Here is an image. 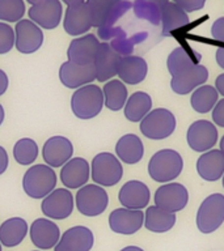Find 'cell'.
Returning a JSON list of instances; mask_svg holds the SVG:
<instances>
[{
    "label": "cell",
    "instance_id": "obj_1",
    "mask_svg": "<svg viewBox=\"0 0 224 251\" xmlns=\"http://www.w3.org/2000/svg\"><path fill=\"white\" fill-rule=\"evenodd\" d=\"M56 173L46 164L31 165L23 176V190L30 199H45L56 188Z\"/></svg>",
    "mask_w": 224,
    "mask_h": 251
},
{
    "label": "cell",
    "instance_id": "obj_2",
    "mask_svg": "<svg viewBox=\"0 0 224 251\" xmlns=\"http://www.w3.org/2000/svg\"><path fill=\"white\" fill-rule=\"evenodd\" d=\"M184 169V160L174 149H161L151 157L148 174L155 182L169 183L180 176Z\"/></svg>",
    "mask_w": 224,
    "mask_h": 251
},
{
    "label": "cell",
    "instance_id": "obj_3",
    "mask_svg": "<svg viewBox=\"0 0 224 251\" xmlns=\"http://www.w3.org/2000/svg\"><path fill=\"white\" fill-rule=\"evenodd\" d=\"M104 106V93L96 84H88L79 88L71 97V110L75 117L83 121L97 117Z\"/></svg>",
    "mask_w": 224,
    "mask_h": 251
},
{
    "label": "cell",
    "instance_id": "obj_4",
    "mask_svg": "<svg viewBox=\"0 0 224 251\" xmlns=\"http://www.w3.org/2000/svg\"><path fill=\"white\" fill-rule=\"evenodd\" d=\"M123 176V168L119 158L113 153L96 154L90 164V178L101 187H113Z\"/></svg>",
    "mask_w": 224,
    "mask_h": 251
},
{
    "label": "cell",
    "instance_id": "obj_5",
    "mask_svg": "<svg viewBox=\"0 0 224 251\" xmlns=\"http://www.w3.org/2000/svg\"><path fill=\"white\" fill-rule=\"evenodd\" d=\"M109 195L104 187L96 183H88L79 188L75 195V207L83 216L96 217L106 211Z\"/></svg>",
    "mask_w": 224,
    "mask_h": 251
},
{
    "label": "cell",
    "instance_id": "obj_6",
    "mask_svg": "<svg viewBox=\"0 0 224 251\" xmlns=\"http://www.w3.org/2000/svg\"><path fill=\"white\" fill-rule=\"evenodd\" d=\"M176 126V117L173 115L172 111L159 107L151 110L145 115L144 119L140 122L139 128L143 136L148 137L151 140H163L174 132Z\"/></svg>",
    "mask_w": 224,
    "mask_h": 251
},
{
    "label": "cell",
    "instance_id": "obj_7",
    "mask_svg": "<svg viewBox=\"0 0 224 251\" xmlns=\"http://www.w3.org/2000/svg\"><path fill=\"white\" fill-rule=\"evenodd\" d=\"M224 223V195L212 194L200 203L196 212V226L203 234L218 230Z\"/></svg>",
    "mask_w": 224,
    "mask_h": 251
},
{
    "label": "cell",
    "instance_id": "obj_8",
    "mask_svg": "<svg viewBox=\"0 0 224 251\" xmlns=\"http://www.w3.org/2000/svg\"><path fill=\"white\" fill-rule=\"evenodd\" d=\"M75 208V196L68 188H55L54 191L42 199L41 211L50 220L68 219Z\"/></svg>",
    "mask_w": 224,
    "mask_h": 251
},
{
    "label": "cell",
    "instance_id": "obj_9",
    "mask_svg": "<svg viewBox=\"0 0 224 251\" xmlns=\"http://www.w3.org/2000/svg\"><path fill=\"white\" fill-rule=\"evenodd\" d=\"M155 205L169 213L182 211L189 201V192L184 184L169 182L157 188L153 196Z\"/></svg>",
    "mask_w": 224,
    "mask_h": 251
},
{
    "label": "cell",
    "instance_id": "obj_10",
    "mask_svg": "<svg viewBox=\"0 0 224 251\" xmlns=\"http://www.w3.org/2000/svg\"><path fill=\"white\" fill-rule=\"evenodd\" d=\"M93 27V16L86 1L68 5L63 15V29L68 35L82 37Z\"/></svg>",
    "mask_w": 224,
    "mask_h": 251
},
{
    "label": "cell",
    "instance_id": "obj_11",
    "mask_svg": "<svg viewBox=\"0 0 224 251\" xmlns=\"http://www.w3.org/2000/svg\"><path fill=\"white\" fill-rule=\"evenodd\" d=\"M15 47L21 54H34L42 47L43 35L42 29L31 20L23 19L15 26Z\"/></svg>",
    "mask_w": 224,
    "mask_h": 251
},
{
    "label": "cell",
    "instance_id": "obj_12",
    "mask_svg": "<svg viewBox=\"0 0 224 251\" xmlns=\"http://www.w3.org/2000/svg\"><path fill=\"white\" fill-rule=\"evenodd\" d=\"M186 140L189 147L196 152L204 153L211 151L218 141V129L214 123L206 119L193 122L188 128Z\"/></svg>",
    "mask_w": 224,
    "mask_h": 251
},
{
    "label": "cell",
    "instance_id": "obj_13",
    "mask_svg": "<svg viewBox=\"0 0 224 251\" xmlns=\"http://www.w3.org/2000/svg\"><path fill=\"white\" fill-rule=\"evenodd\" d=\"M101 42L94 34H84L76 37L71 41L67 49V59L68 62L78 66H88L93 64L96 55L98 52Z\"/></svg>",
    "mask_w": 224,
    "mask_h": 251
},
{
    "label": "cell",
    "instance_id": "obj_14",
    "mask_svg": "<svg viewBox=\"0 0 224 251\" xmlns=\"http://www.w3.org/2000/svg\"><path fill=\"white\" fill-rule=\"evenodd\" d=\"M63 13L64 11L60 0H45L42 3L30 5L28 11L29 20L46 30L55 29L60 25Z\"/></svg>",
    "mask_w": 224,
    "mask_h": 251
},
{
    "label": "cell",
    "instance_id": "obj_15",
    "mask_svg": "<svg viewBox=\"0 0 224 251\" xmlns=\"http://www.w3.org/2000/svg\"><path fill=\"white\" fill-rule=\"evenodd\" d=\"M74 156V145L70 139L60 135L49 137L42 147V158L50 168H62Z\"/></svg>",
    "mask_w": 224,
    "mask_h": 251
},
{
    "label": "cell",
    "instance_id": "obj_16",
    "mask_svg": "<svg viewBox=\"0 0 224 251\" xmlns=\"http://www.w3.org/2000/svg\"><path fill=\"white\" fill-rule=\"evenodd\" d=\"M31 243L38 250H51L60 239V229L53 220L42 217L35 219L29 229Z\"/></svg>",
    "mask_w": 224,
    "mask_h": 251
},
{
    "label": "cell",
    "instance_id": "obj_17",
    "mask_svg": "<svg viewBox=\"0 0 224 251\" xmlns=\"http://www.w3.org/2000/svg\"><path fill=\"white\" fill-rule=\"evenodd\" d=\"M60 182L68 190H79L88 184L90 178V165L83 157H72L60 168Z\"/></svg>",
    "mask_w": 224,
    "mask_h": 251
},
{
    "label": "cell",
    "instance_id": "obj_18",
    "mask_svg": "<svg viewBox=\"0 0 224 251\" xmlns=\"http://www.w3.org/2000/svg\"><path fill=\"white\" fill-rule=\"evenodd\" d=\"M143 225L144 213L141 209L117 208L109 215V226L117 234H135Z\"/></svg>",
    "mask_w": 224,
    "mask_h": 251
},
{
    "label": "cell",
    "instance_id": "obj_19",
    "mask_svg": "<svg viewBox=\"0 0 224 251\" xmlns=\"http://www.w3.org/2000/svg\"><path fill=\"white\" fill-rule=\"evenodd\" d=\"M121 60L122 55L112 45L101 42L93 63L94 70H96V80L98 82L113 80L114 76L117 75Z\"/></svg>",
    "mask_w": 224,
    "mask_h": 251
},
{
    "label": "cell",
    "instance_id": "obj_20",
    "mask_svg": "<svg viewBox=\"0 0 224 251\" xmlns=\"http://www.w3.org/2000/svg\"><path fill=\"white\" fill-rule=\"evenodd\" d=\"M59 80L62 82V85L68 89L75 90L88 84H92L96 80L94 64L78 66L67 60L59 67Z\"/></svg>",
    "mask_w": 224,
    "mask_h": 251
},
{
    "label": "cell",
    "instance_id": "obj_21",
    "mask_svg": "<svg viewBox=\"0 0 224 251\" xmlns=\"http://www.w3.org/2000/svg\"><path fill=\"white\" fill-rule=\"evenodd\" d=\"M94 245L93 231L89 227L76 225L67 229L59 239L54 251H90Z\"/></svg>",
    "mask_w": 224,
    "mask_h": 251
},
{
    "label": "cell",
    "instance_id": "obj_22",
    "mask_svg": "<svg viewBox=\"0 0 224 251\" xmlns=\"http://www.w3.org/2000/svg\"><path fill=\"white\" fill-rule=\"evenodd\" d=\"M208 70L203 64H196L188 70L181 71L180 74L172 76L170 88L176 94L185 96L199 88L207 81Z\"/></svg>",
    "mask_w": 224,
    "mask_h": 251
},
{
    "label": "cell",
    "instance_id": "obj_23",
    "mask_svg": "<svg viewBox=\"0 0 224 251\" xmlns=\"http://www.w3.org/2000/svg\"><path fill=\"white\" fill-rule=\"evenodd\" d=\"M151 192L147 184L140 180L126 182L118 192V200L127 209H143L148 205Z\"/></svg>",
    "mask_w": 224,
    "mask_h": 251
},
{
    "label": "cell",
    "instance_id": "obj_24",
    "mask_svg": "<svg viewBox=\"0 0 224 251\" xmlns=\"http://www.w3.org/2000/svg\"><path fill=\"white\" fill-rule=\"evenodd\" d=\"M196 172L202 179L216 182L224 176V154L220 149H211L200 154L196 161Z\"/></svg>",
    "mask_w": 224,
    "mask_h": 251
},
{
    "label": "cell",
    "instance_id": "obj_25",
    "mask_svg": "<svg viewBox=\"0 0 224 251\" xmlns=\"http://www.w3.org/2000/svg\"><path fill=\"white\" fill-rule=\"evenodd\" d=\"M147 74H148V66L144 59L137 55L122 56L117 72L121 81L129 85H138L144 80Z\"/></svg>",
    "mask_w": 224,
    "mask_h": 251
},
{
    "label": "cell",
    "instance_id": "obj_26",
    "mask_svg": "<svg viewBox=\"0 0 224 251\" xmlns=\"http://www.w3.org/2000/svg\"><path fill=\"white\" fill-rule=\"evenodd\" d=\"M115 154L119 161L129 165H135L144 156V147L140 137L127 133L122 136L115 144Z\"/></svg>",
    "mask_w": 224,
    "mask_h": 251
},
{
    "label": "cell",
    "instance_id": "obj_27",
    "mask_svg": "<svg viewBox=\"0 0 224 251\" xmlns=\"http://www.w3.org/2000/svg\"><path fill=\"white\" fill-rule=\"evenodd\" d=\"M29 233V225L23 217H11L0 225V243L5 247H16Z\"/></svg>",
    "mask_w": 224,
    "mask_h": 251
},
{
    "label": "cell",
    "instance_id": "obj_28",
    "mask_svg": "<svg viewBox=\"0 0 224 251\" xmlns=\"http://www.w3.org/2000/svg\"><path fill=\"white\" fill-rule=\"evenodd\" d=\"M202 60V55L193 50L190 47L178 46L168 55L167 59V67H168L169 74L174 75L180 74L181 71H185L199 64Z\"/></svg>",
    "mask_w": 224,
    "mask_h": 251
},
{
    "label": "cell",
    "instance_id": "obj_29",
    "mask_svg": "<svg viewBox=\"0 0 224 251\" xmlns=\"http://www.w3.org/2000/svg\"><path fill=\"white\" fill-rule=\"evenodd\" d=\"M160 16L164 37L172 35L173 31L185 27L190 23L188 13L173 1H169L160 8Z\"/></svg>",
    "mask_w": 224,
    "mask_h": 251
},
{
    "label": "cell",
    "instance_id": "obj_30",
    "mask_svg": "<svg viewBox=\"0 0 224 251\" xmlns=\"http://www.w3.org/2000/svg\"><path fill=\"white\" fill-rule=\"evenodd\" d=\"M176 220V213H169L156 205H151L144 213V226L152 233H167L174 226Z\"/></svg>",
    "mask_w": 224,
    "mask_h": 251
},
{
    "label": "cell",
    "instance_id": "obj_31",
    "mask_svg": "<svg viewBox=\"0 0 224 251\" xmlns=\"http://www.w3.org/2000/svg\"><path fill=\"white\" fill-rule=\"evenodd\" d=\"M123 109L126 119L133 123H138L143 121L152 109V98L145 92H135L127 98Z\"/></svg>",
    "mask_w": 224,
    "mask_h": 251
},
{
    "label": "cell",
    "instance_id": "obj_32",
    "mask_svg": "<svg viewBox=\"0 0 224 251\" xmlns=\"http://www.w3.org/2000/svg\"><path fill=\"white\" fill-rule=\"evenodd\" d=\"M102 93H104V105L112 111H119L123 109L129 98L125 82L115 78L105 82L102 88Z\"/></svg>",
    "mask_w": 224,
    "mask_h": 251
},
{
    "label": "cell",
    "instance_id": "obj_33",
    "mask_svg": "<svg viewBox=\"0 0 224 251\" xmlns=\"http://www.w3.org/2000/svg\"><path fill=\"white\" fill-rule=\"evenodd\" d=\"M218 98H219V93L215 86L202 85L193 92L190 103H192L193 110H196V113L207 114L215 107L218 103Z\"/></svg>",
    "mask_w": 224,
    "mask_h": 251
},
{
    "label": "cell",
    "instance_id": "obj_34",
    "mask_svg": "<svg viewBox=\"0 0 224 251\" xmlns=\"http://www.w3.org/2000/svg\"><path fill=\"white\" fill-rule=\"evenodd\" d=\"M38 144L30 137H23L13 145V158L21 166H31L38 158Z\"/></svg>",
    "mask_w": 224,
    "mask_h": 251
},
{
    "label": "cell",
    "instance_id": "obj_35",
    "mask_svg": "<svg viewBox=\"0 0 224 251\" xmlns=\"http://www.w3.org/2000/svg\"><path fill=\"white\" fill-rule=\"evenodd\" d=\"M121 0H86L93 16V27H102L106 25L112 12Z\"/></svg>",
    "mask_w": 224,
    "mask_h": 251
},
{
    "label": "cell",
    "instance_id": "obj_36",
    "mask_svg": "<svg viewBox=\"0 0 224 251\" xmlns=\"http://www.w3.org/2000/svg\"><path fill=\"white\" fill-rule=\"evenodd\" d=\"M27 12L24 0H0V21L1 23H19Z\"/></svg>",
    "mask_w": 224,
    "mask_h": 251
},
{
    "label": "cell",
    "instance_id": "obj_37",
    "mask_svg": "<svg viewBox=\"0 0 224 251\" xmlns=\"http://www.w3.org/2000/svg\"><path fill=\"white\" fill-rule=\"evenodd\" d=\"M15 29L7 23L0 21V55L8 54L15 47Z\"/></svg>",
    "mask_w": 224,
    "mask_h": 251
},
{
    "label": "cell",
    "instance_id": "obj_38",
    "mask_svg": "<svg viewBox=\"0 0 224 251\" xmlns=\"http://www.w3.org/2000/svg\"><path fill=\"white\" fill-rule=\"evenodd\" d=\"M173 3L177 4L188 13V12H196L202 9L206 4V0H173Z\"/></svg>",
    "mask_w": 224,
    "mask_h": 251
},
{
    "label": "cell",
    "instance_id": "obj_39",
    "mask_svg": "<svg viewBox=\"0 0 224 251\" xmlns=\"http://www.w3.org/2000/svg\"><path fill=\"white\" fill-rule=\"evenodd\" d=\"M212 121H214V125L219 126V127H223L224 128V98L218 101V103L215 105V107L212 109Z\"/></svg>",
    "mask_w": 224,
    "mask_h": 251
},
{
    "label": "cell",
    "instance_id": "obj_40",
    "mask_svg": "<svg viewBox=\"0 0 224 251\" xmlns=\"http://www.w3.org/2000/svg\"><path fill=\"white\" fill-rule=\"evenodd\" d=\"M211 35L216 41L224 42V17H219L216 21H214L211 26Z\"/></svg>",
    "mask_w": 224,
    "mask_h": 251
},
{
    "label": "cell",
    "instance_id": "obj_41",
    "mask_svg": "<svg viewBox=\"0 0 224 251\" xmlns=\"http://www.w3.org/2000/svg\"><path fill=\"white\" fill-rule=\"evenodd\" d=\"M8 166H9V157L5 148L0 145V176L7 172Z\"/></svg>",
    "mask_w": 224,
    "mask_h": 251
},
{
    "label": "cell",
    "instance_id": "obj_42",
    "mask_svg": "<svg viewBox=\"0 0 224 251\" xmlns=\"http://www.w3.org/2000/svg\"><path fill=\"white\" fill-rule=\"evenodd\" d=\"M8 86H9V78H8V75L5 74L1 68H0V97L5 94V92L8 90Z\"/></svg>",
    "mask_w": 224,
    "mask_h": 251
},
{
    "label": "cell",
    "instance_id": "obj_43",
    "mask_svg": "<svg viewBox=\"0 0 224 251\" xmlns=\"http://www.w3.org/2000/svg\"><path fill=\"white\" fill-rule=\"evenodd\" d=\"M215 59L216 63H218V66L224 70V47H218V49H216Z\"/></svg>",
    "mask_w": 224,
    "mask_h": 251
},
{
    "label": "cell",
    "instance_id": "obj_44",
    "mask_svg": "<svg viewBox=\"0 0 224 251\" xmlns=\"http://www.w3.org/2000/svg\"><path fill=\"white\" fill-rule=\"evenodd\" d=\"M215 88L218 90V93L222 94L224 97V74L219 75L215 80Z\"/></svg>",
    "mask_w": 224,
    "mask_h": 251
},
{
    "label": "cell",
    "instance_id": "obj_45",
    "mask_svg": "<svg viewBox=\"0 0 224 251\" xmlns=\"http://www.w3.org/2000/svg\"><path fill=\"white\" fill-rule=\"evenodd\" d=\"M145 1L155 4V5H157L159 8H161L163 5H165L167 3H169V0H145Z\"/></svg>",
    "mask_w": 224,
    "mask_h": 251
},
{
    "label": "cell",
    "instance_id": "obj_46",
    "mask_svg": "<svg viewBox=\"0 0 224 251\" xmlns=\"http://www.w3.org/2000/svg\"><path fill=\"white\" fill-rule=\"evenodd\" d=\"M86 0H62V3L67 4V7L68 5H74V4H80V3H84Z\"/></svg>",
    "mask_w": 224,
    "mask_h": 251
},
{
    "label": "cell",
    "instance_id": "obj_47",
    "mask_svg": "<svg viewBox=\"0 0 224 251\" xmlns=\"http://www.w3.org/2000/svg\"><path fill=\"white\" fill-rule=\"evenodd\" d=\"M121 251H144V250L138 246H127V247H125V249H122Z\"/></svg>",
    "mask_w": 224,
    "mask_h": 251
},
{
    "label": "cell",
    "instance_id": "obj_48",
    "mask_svg": "<svg viewBox=\"0 0 224 251\" xmlns=\"http://www.w3.org/2000/svg\"><path fill=\"white\" fill-rule=\"evenodd\" d=\"M4 118H5V110H4L3 105H1V103H0V126L3 125Z\"/></svg>",
    "mask_w": 224,
    "mask_h": 251
},
{
    "label": "cell",
    "instance_id": "obj_49",
    "mask_svg": "<svg viewBox=\"0 0 224 251\" xmlns=\"http://www.w3.org/2000/svg\"><path fill=\"white\" fill-rule=\"evenodd\" d=\"M27 1L30 4V5H35V4L42 3V1H45V0H27Z\"/></svg>",
    "mask_w": 224,
    "mask_h": 251
},
{
    "label": "cell",
    "instance_id": "obj_50",
    "mask_svg": "<svg viewBox=\"0 0 224 251\" xmlns=\"http://www.w3.org/2000/svg\"><path fill=\"white\" fill-rule=\"evenodd\" d=\"M220 151H222V153L224 154V136L222 137V140H220Z\"/></svg>",
    "mask_w": 224,
    "mask_h": 251
},
{
    "label": "cell",
    "instance_id": "obj_51",
    "mask_svg": "<svg viewBox=\"0 0 224 251\" xmlns=\"http://www.w3.org/2000/svg\"><path fill=\"white\" fill-rule=\"evenodd\" d=\"M0 251H3V245L0 243Z\"/></svg>",
    "mask_w": 224,
    "mask_h": 251
},
{
    "label": "cell",
    "instance_id": "obj_52",
    "mask_svg": "<svg viewBox=\"0 0 224 251\" xmlns=\"http://www.w3.org/2000/svg\"><path fill=\"white\" fill-rule=\"evenodd\" d=\"M222 179H223V182H222V183H223V187H224V176H223V178H222Z\"/></svg>",
    "mask_w": 224,
    "mask_h": 251
},
{
    "label": "cell",
    "instance_id": "obj_53",
    "mask_svg": "<svg viewBox=\"0 0 224 251\" xmlns=\"http://www.w3.org/2000/svg\"><path fill=\"white\" fill-rule=\"evenodd\" d=\"M33 251H41V250H33Z\"/></svg>",
    "mask_w": 224,
    "mask_h": 251
}]
</instances>
